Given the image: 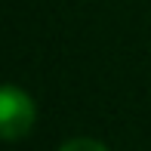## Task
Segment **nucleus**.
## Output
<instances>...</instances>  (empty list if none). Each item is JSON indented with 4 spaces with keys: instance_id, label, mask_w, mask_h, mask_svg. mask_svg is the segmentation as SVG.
<instances>
[{
    "instance_id": "1",
    "label": "nucleus",
    "mask_w": 151,
    "mask_h": 151,
    "mask_svg": "<svg viewBox=\"0 0 151 151\" xmlns=\"http://www.w3.org/2000/svg\"><path fill=\"white\" fill-rule=\"evenodd\" d=\"M34 117H37V111H34L31 96L12 83L3 86V93H0V136L6 142L28 136L34 127Z\"/></svg>"
},
{
    "instance_id": "2",
    "label": "nucleus",
    "mask_w": 151,
    "mask_h": 151,
    "mask_svg": "<svg viewBox=\"0 0 151 151\" xmlns=\"http://www.w3.org/2000/svg\"><path fill=\"white\" fill-rule=\"evenodd\" d=\"M59 151H108V148L96 139H68Z\"/></svg>"
}]
</instances>
